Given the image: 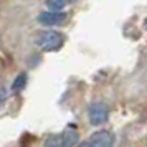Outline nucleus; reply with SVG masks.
Returning a JSON list of instances; mask_svg holds the SVG:
<instances>
[{
  "label": "nucleus",
  "mask_w": 147,
  "mask_h": 147,
  "mask_svg": "<svg viewBox=\"0 0 147 147\" xmlns=\"http://www.w3.org/2000/svg\"><path fill=\"white\" fill-rule=\"evenodd\" d=\"M63 41H65L63 33L56 32V30H43L36 35L35 45L43 51H56L63 47Z\"/></svg>",
  "instance_id": "1"
},
{
  "label": "nucleus",
  "mask_w": 147,
  "mask_h": 147,
  "mask_svg": "<svg viewBox=\"0 0 147 147\" xmlns=\"http://www.w3.org/2000/svg\"><path fill=\"white\" fill-rule=\"evenodd\" d=\"M107 116H109V109L104 102H93L88 107V119H89V124L93 126L104 124Z\"/></svg>",
  "instance_id": "2"
},
{
  "label": "nucleus",
  "mask_w": 147,
  "mask_h": 147,
  "mask_svg": "<svg viewBox=\"0 0 147 147\" xmlns=\"http://www.w3.org/2000/svg\"><path fill=\"white\" fill-rule=\"evenodd\" d=\"M88 144L91 147H113L114 146V137L109 131H98V132H94L93 136L89 137Z\"/></svg>",
  "instance_id": "3"
},
{
  "label": "nucleus",
  "mask_w": 147,
  "mask_h": 147,
  "mask_svg": "<svg viewBox=\"0 0 147 147\" xmlns=\"http://www.w3.org/2000/svg\"><path fill=\"white\" fill-rule=\"evenodd\" d=\"M65 20H66V13H63V12L48 10V12H43V13L38 15V22L43 25H60Z\"/></svg>",
  "instance_id": "4"
},
{
  "label": "nucleus",
  "mask_w": 147,
  "mask_h": 147,
  "mask_svg": "<svg viewBox=\"0 0 147 147\" xmlns=\"http://www.w3.org/2000/svg\"><path fill=\"white\" fill-rule=\"evenodd\" d=\"M80 140V134H78V129L74 126H66L65 131L61 132V142H63V147H74Z\"/></svg>",
  "instance_id": "5"
},
{
  "label": "nucleus",
  "mask_w": 147,
  "mask_h": 147,
  "mask_svg": "<svg viewBox=\"0 0 147 147\" xmlns=\"http://www.w3.org/2000/svg\"><path fill=\"white\" fill-rule=\"evenodd\" d=\"M25 86H27V74L22 73V74H18V76L15 78V81L12 83V93H20V91L25 89Z\"/></svg>",
  "instance_id": "6"
},
{
  "label": "nucleus",
  "mask_w": 147,
  "mask_h": 147,
  "mask_svg": "<svg viewBox=\"0 0 147 147\" xmlns=\"http://www.w3.org/2000/svg\"><path fill=\"white\" fill-rule=\"evenodd\" d=\"M69 3V0H47V7L53 12H60Z\"/></svg>",
  "instance_id": "7"
},
{
  "label": "nucleus",
  "mask_w": 147,
  "mask_h": 147,
  "mask_svg": "<svg viewBox=\"0 0 147 147\" xmlns=\"http://www.w3.org/2000/svg\"><path fill=\"white\" fill-rule=\"evenodd\" d=\"M43 147H63V142H61V136H50Z\"/></svg>",
  "instance_id": "8"
},
{
  "label": "nucleus",
  "mask_w": 147,
  "mask_h": 147,
  "mask_svg": "<svg viewBox=\"0 0 147 147\" xmlns=\"http://www.w3.org/2000/svg\"><path fill=\"white\" fill-rule=\"evenodd\" d=\"M78 147H91V146H89L88 142H83V144H80V146H78Z\"/></svg>",
  "instance_id": "9"
}]
</instances>
